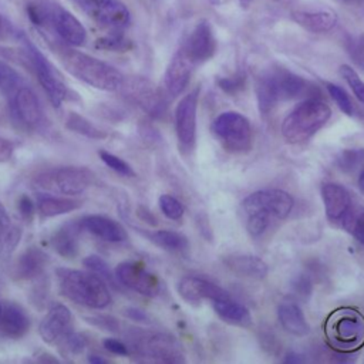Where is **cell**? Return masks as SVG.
Here are the masks:
<instances>
[{
    "mask_svg": "<svg viewBox=\"0 0 364 364\" xmlns=\"http://www.w3.org/2000/svg\"><path fill=\"white\" fill-rule=\"evenodd\" d=\"M78 1H82V0H78Z\"/></svg>",
    "mask_w": 364,
    "mask_h": 364,
    "instance_id": "680465c9",
    "label": "cell"
},
{
    "mask_svg": "<svg viewBox=\"0 0 364 364\" xmlns=\"http://www.w3.org/2000/svg\"><path fill=\"white\" fill-rule=\"evenodd\" d=\"M65 127L82 136L92 139H104L107 138V132L98 127H95L91 121L84 118L77 112H70L65 119Z\"/></svg>",
    "mask_w": 364,
    "mask_h": 364,
    "instance_id": "1f68e13d",
    "label": "cell"
},
{
    "mask_svg": "<svg viewBox=\"0 0 364 364\" xmlns=\"http://www.w3.org/2000/svg\"><path fill=\"white\" fill-rule=\"evenodd\" d=\"M20 41L23 43L26 57L28 58L33 71L36 73L37 80L46 91L48 100L54 107H60L68 94V88L63 81L60 73L48 61V58L31 43L27 36L20 34Z\"/></svg>",
    "mask_w": 364,
    "mask_h": 364,
    "instance_id": "ba28073f",
    "label": "cell"
},
{
    "mask_svg": "<svg viewBox=\"0 0 364 364\" xmlns=\"http://www.w3.org/2000/svg\"><path fill=\"white\" fill-rule=\"evenodd\" d=\"M115 277L121 286L146 297H154L161 290V283L158 277L154 273L148 272L144 266L131 260L121 262L115 267Z\"/></svg>",
    "mask_w": 364,
    "mask_h": 364,
    "instance_id": "7c38bea8",
    "label": "cell"
},
{
    "mask_svg": "<svg viewBox=\"0 0 364 364\" xmlns=\"http://www.w3.org/2000/svg\"><path fill=\"white\" fill-rule=\"evenodd\" d=\"M100 158L108 168H111L112 171H115L117 173H119L122 176H134L135 175L132 166L128 162H125L124 159H121L119 156H117L108 151H100Z\"/></svg>",
    "mask_w": 364,
    "mask_h": 364,
    "instance_id": "ab89813d",
    "label": "cell"
},
{
    "mask_svg": "<svg viewBox=\"0 0 364 364\" xmlns=\"http://www.w3.org/2000/svg\"><path fill=\"white\" fill-rule=\"evenodd\" d=\"M82 3L90 16L112 33H121L129 24V10L121 0H82Z\"/></svg>",
    "mask_w": 364,
    "mask_h": 364,
    "instance_id": "30bf717a",
    "label": "cell"
},
{
    "mask_svg": "<svg viewBox=\"0 0 364 364\" xmlns=\"http://www.w3.org/2000/svg\"><path fill=\"white\" fill-rule=\"evenodd\" d=\"M199 88L185 94L175 108V131L182 148L191 151L196 141V111Z\"/></svg>",
    "mask_w": 364,
    "mask_h": 364,
    "instance_id": "8fae6325",
    "label": "cell"
},
{
    "mask_svg": "<svg viewBox=\"0 0 364 364\" xmlns=\"http://www.w3.org/2000/svg\"><path fill=\"white\" fill-rule=\"evenodd\" d=\"M340 73L353 90L354 95L358 98V101L364 104V81L358 77L355 70H353L350 65H341Z\"/></svg>",
    "mask_w": 364,
    "mask_h": 364,
    "instance_id": "60d3db41",
    "label": "cell"
},
{
    "mask_svg": "<svg viewBox=\"0 0 364 364\" xmlns=\"http://www.w3.org/2000/svg\"><path fill=\"white\" fill-rule=\"evenodd\" d=\"M307 82L287 70H270L256 84L259 111L267 115L280 101L294 98L304 92Z\"/></svg>",
    "mask_w": 364,
    "mask_h": 364,
    "instance_id": "5b68a950",
    "label": "cell"
},
{
    "mask_svg": "<svg viewBox=\"0 0 364 364\" xmlns=\"http://www.w3.org/2000/svg\"><path fill=\"white\" fill-rule=\"evenodd\" d=\"M87 321L91 324L104 328L107 331H119V323L111 317V316H97V317H88Z\"/></svg>",
    "mask_w": 364,
    "mask_h": 364,
    "instance_id": "ee69618b",
    "label": "cell"
},
{
    "mask_svg": "<svg viewBox=\"0 0 364 364\" xmlns=\"http://www.w3.org/2000/svg\"><path fill=\"white\" fill-rule=\"evenodd\" d=\"M30 327V320L26 311L14 304L6 303L0 314V334L10 338L23 337Z\"/></svg>",
    "mask_w": 364,
    "mask_h": 364,
    "instance_id": "603a6c76",
    "label": "cell"
},
{
    "mask_svg": "<svg viewBox=\"0 0 364 364\" xmlns=\"http://www.w3.org/2000/svg\"><path fill=\"white\" fill-rule=\"evenodd\" d=\"M13 115L27 127H38L43 122V108L36 92L23 85L17 90L11 100H9Z\"/></svg>",
    "mask_w": 364,
    "mask_h": 364,
    "instance_id": "9a60e30c",
    "label": "cell"
},
{
    "mask_svg": "<svg viewBox=\"0 0 364 364\" xmlns=\"http://www.w3.org/2000/svg\"><path fill=\"white\" fill-rule=\"evenodd\" d=\"M215 313L226 323L235 326H247L252 321L250 311L243 304L235 301L232 297H225L212 301Z\"/></svg>",
    "mask_w": 364,
    "mask_h": 364,
    "instance_id": "4316f807",
    "label": "cell"
},
{
    "mask_svg": "<svg viewBox=\"0 0 364 364\" xmlns=\"http://www.w3.org/2000/svg\"><path fill=\"white\" fill-rule=\"evenodd\" d=\"M341 223L361 245H364V209H350Z\"/></svg>",
    "mask_w": 364,
    "mask_h": 364,
    "instance_id": "d590c367",
    "label": "cell"
},
{
    "mask_svg": "<svg viewBox=\"0 0 364 364\" xmlns=\"http://www.w3.org/2000/svg\"><path fill=\"white\" fill-rule=\"evenodd\" d=\"M196 65L212 58L216 50V40L208 21H199L179 48Z\"/></svg>",
    "mask_w": 364,
    "mask_h": 364,
    "instance_id": "5bb4252c",
    "label": "cell"
},
{
    "mask_svg": "<svg viewBox=\"0 0 364 364\" xmlns=\"http://www.w3.org/2000/svg\"><path fill=\"white\" fill-rule=\"evenodd\" d=\"M193 67L195 64L182 53V50H178L164 74V88L169 97H176L186 88Z\"/></svg>",
    "mask_w": 364,
    "mask_h": 364,
    "instance_id": "ac0fdd59",
    "label": "cell"
},
{
    "mask_svg": "<svg viewBox=\"0 0 364 364\" xmlns=\"http://www.w3.org/2000/svg\"><path fill=\"white\" fill-rule=\"evenodd\" d=\"M358 186H360V189L364 192V171H361V173H360V176H358Z\"/></svg>",
    "mask_w": 364,
    "mask_h": 364,
    "instance_id": "f5cc1de1",
    "label": "cell"
},
{
    "mask_svg": "<svg viewBox=\"0 0 364 364\" xmlns=\"http://www.w3.org/2000/svg\"><path fill=\"white\" fill-rule=\"evenodd\" d=\"M243 3H249V1H252V0H242Z\"/></svg>",
    "mask_w": 364,
    "mask_h": 364,
    "instance_id": "9f6ffc18",
    "label": "cell"
},
{
    "mask_svg": "<svg viewBox=\"0 0 364 364\" xmlns=\"http://www.w3.org/2000/svg\"><path fill=\"white\" fill-rule=\"evenodd\" d=\"M23 85L24 81L21 75L7 63L0 60V91L7 97V100H11L17 90Z\"/></svg>",
    "mask_w": 364,
    "mask_h": 364,
    "instance_id": "d6a6232c",
    "label": "cell"
},
{
    "mask_svg": "<svg viewBox=\"0 0 364 364\" xmlns=\"http://www.w3.org/2000/svg\"><path fill=\"white\" fill-rule=\"evenodd\" d=\"M13 226H14V223L11 222V218H10L9 212L6 210L3 203L0 202V239H3L10 232V229Z\"/></svg>",
    "mask_w": 364,
    "mask_h": 364,
    "instance_id": "c3c4849f",
    "label": "cell"
},
{
    "mask_svg": "<svg viewBox=\"0 0 364 364\" xmlns=\"http://www.w3.org/2000/svg\"><path fill=\"white\" fill-rule=\"evenodd\" d=\"M149 239L159 247L169 252H183L189 247V240L185 235L175 230H154Z\"/></svg>",
    "mask_w": 364,
    "mask_h": 364,
    "instance_id": "4dcf8cb0",
    "label": "cell"
},
{
    "mask_svg": "<svg viewBox=\"0 0 364 364\" xmlns=\"http://www.w3.org/2000/svg\"><path fill=\"white\" fill-rule=\"evenodd\" d=\"M46 24H50L57 36L67 43L68 46H81L85 41L87 31L81 21L71 14L68 10L55 6V4H47V21Z\"/></svg>",
    "mask_w": 364,
    "mask_h": 364,
    "instance_id": "4fadbf2b",
    "label": "cell"
},
{
    "mask_svg": "<svg viewBox=\"0 0 364 364\" xmlns=\"http://www.w3.org/2000/svg\"><path fill=\"white\" fill-rule=\"evenodd\" d=\"M128 91L129 97L136 101L141 107H144L151 115H159L165 109V100L148 81L136 80L131 84V81L124 80L122 87Z\"/></svg>",
    "mask_w": 364,
    "mask_h": 364,
    "instance_id": "44dd1931",
    "label": "cell"
},
{
    "mask_svg": "<svg viewBox=\"0 0 364 364\" xmlns=\"http://www.w3.org/2000/svg\"><path fill=\"white\" fill-rule=\"evenodd\" d=\"M1 310H3V304L0 303V314H1Z\"/></svg>",
    "mask_w": 364,
    "mask_h": 364,
    "instance_id": "11a10c76",
    "label": "cell"
},
{
    "mask_svg": "<svg viewBox=\"0 0 364 364\" xmlns=\"http://www.w3.org/2000/svg\"><path fill=\"white\" fill-rule=\"evenodd\" d=\"M331 117L328 104L311 95L300 101L283 119L282 134L291 144H300L311 138Z\"/></svg>",
    "mask_w": 364,
    "mask_h": 364,
    "instance_id": "277c9868",
    "label": "cell"
},
{
    "mask_svg": "<svg viewBox=\"0 0 364 364\" xmlns=\"http://www.w3.org/2000/svg\"><path fill=\"white\" fill-rule=\"evenodd\" d=\"M1 27H3V21H1V16H0V33H1Z\"/></svg>",
    "mask_w": 364,
    "mask_h": 364,
    "instance_id": "db71d44e",
    "label": "cell"
},
{
    "mask_svg": "<svg viewBox=\"0 0 364 364\" xmlns=\"http://www.w3.org/2000/svg\"><path fill=\"white\" fill-rule=\"evenodd\" d=\"M88 361L92 363V364H102V363H107V358L100 357V355H90Z\"/></svg>",
    "mask_w": 364,
    "mask_h": 364,
    "instance_id": "816d5d0a",
    "label": "cell"
},
{
    "mask_svg": "<svg viewBox=\"0 0 364 364\" xmlns=\"http://www.w3.org/2000/svg\"><path fill=\"white\" fill-rule=\"evenodd\" d=\"M225 264L237 276L250 279H263L267 274V264L257 256L252 255H229Z\"/></svg>",
    "mask_w": 364,
    "mask_h": 364,
    "instance_id": "d4e9b609",
    "label": "cell"
},
{
    "mask_svg": "<svg viewBox=\"0 0 364 364\" xmlns=\"http://www.w3.org/2000/svg\"><path fill=\"white\" fill-rule=\"evenodd\" d=\"M95 182V175L85 166H61L40 173L34 185L43 191L75 196Z\"/></svg>",
    "mask_w": 364,
    "mask_h": 364,
    "instance_id": "8992f818",
    "label": "cell"
},
{
    "mask_svg": "<svg viewBox=\"0 0 364 364\" xmlns=\"http://www.w3.org/2000/svg\"><path fill=\"white\" fill-rule=\"evenodd\" d=\"M293 209V198L282 189L256 191L242 202L246 229L250 236L260 237L269 228L284 218Z\"/></svg>",
    "mask_w": 364,
    "mask_h": 364,
    "instance_id": "6da1fadb",
    "label": "cell"
},
{
    "mask_svg": "<svg viewBox=\"0 0 364 364\" xmlns=\"http://www.w3.org/2000/svg\"><path fill=\"white\" fill-rule=\"evenodd\" d=\"M210 128L222 146L229 152H245L252 146L250 122L236 111L219 114Z\"/></svg>",
    "mask_w": 364,
    "mask_h": 364,
    "instance_id": "9c48e42d",
    "label": "cell"
},
{
    "mask_svg": "<svg viewBox=\"0 0 364 364\" xmlns=\"http://www.w3.org/2000/svg\"><path fill=\"white\" fill-rule=\"evenodd\" d=\"M95 47L109 51H125L129 50L132 44L121 33H111L105 37H100L98 40H95Z\"/></svg>",
    "mask_w": 364,
    "mask_h": 364,
    "instance_id": "8d00e7d4",
    "label": "cell"
},
{
    "mask_svg": "<svg viewBox=\"0 0 364 364\" xmlns=\"http://www.w3.org/2000/svg\"><path fill=\"white\" fill-rule=\"evenodd\" d=\"M128 341L132 351L154 361L182 363L185 360L181 344L169 334L136 330L128 334Z\"/></svg>",
    "mask_w": 364,
    "mask_h": 364,
    "instance_id": "52a82bcc",
    "label": "cell"
},
{
    "mask_svg": "<svg viewBox=\"0 0 364 364\" xmlns=\"http://www.w3.org/2000/svg\"><path fill=\"white\" fill-rule=\"evenodd\" d=\"M346 1H353V0H346Z\"/></svg>",
    "mask_w": 364,
    "mask_h": 364,
    "instance_id": "6f0895ef",
    "label": "cell"
},
{
    "mask_svg": "<svg viewBox=\"0 0 364 364\" xmlns=\"http://www.w3.org/2000/svg\"><path fill=\"white\" fill-rule=\"evenodd\" d=\"M70 328L71 311L61 303H53L38 324V334L47 344H57Z\"/></svg>",
    "mask_w": 364,
    "mask_h": 364,
    "instance_id": "2e32d148",
    "label": "cell"
},
{
    "mask_svg": "<svg viewBox=\"0 0 364 364\" xmlns=\"http://www.w3.org/2000/svg\"><path fill=\"white\" fill-rule=\"evenodd\" d=\"M326 87H327V91L330 92L331 98H333V100L336 101V104L338 105V108H340L344 114L353 115L354 108H353V102H351L350 97L347 95V92H346L341 87H338V85H336V84H331V82H327Z\"/></svg>",
    "mask_w": 364,
    "mask_h": 364,
    "instance_id": "b9f144b4",
    "label": "cell"
},
{
    "mask_svg": "<svg viewBox=\"0 0 364 364\" xmlns=\"http://www.w3.org/2000/svg\"><path fill=\"white\" fill-rule=\"evenodd\" d=\"M47 263V253L37 246H30L17 257L11 273L17 280H33L44 273Z\"/></svg>",
    "mask_w": 364,
    "mask_h": 364,
    "instance_id": "d6986e66",
    "label": "cell"
},
{
    "mask_svg": "<svg viewBox=\"0 0 364 364\" xmlns=\"http://www.w3.org/2000/svg\"><path fill=\"white\" fill-rule=\"evenodd\" d=\"M334 334L338 341L353 344L364 337V323L354 316H343L334 323Z\"/></svg>",
    "mask_w": 364,
    "mask_h": 364,
    "instance_id": "f546056e",
    "label": "cell"
},
{
    "mask_svg": "<svg viewBox=\"0 0 364 364\" xmlns=\"http://www.w3.org/2000/svg\"><path fill=\"white\" fill-rule=\"evenodd\" d=\"M37 212L44 218H51L57 215H64L68 212L75 210L81 206V200L63 198V196H53L41 193L37 198Z\"/></svg>",
    "mask_w": 364,
    "mask_h": 364,
    "instance_id": "f1b7e54d",
    "label": "cell"
},
{
    "mask_svg": "<svg viewBox=\"0 0 364 364\" xmlns=\"http://www.w3.org/2000/svg\"><path fill=\"white\" fill-rule=\"evenodd\" d=\"M80 223L82 229L105 242L118 243L127 240L128 237V233L122 225L104 215H88L82 218Z\"/></svg>",
    "mask_w": 364,
    "mask_h": 364,
    "instance_id": "ffe728a7",
    "label": "cell"
},
{
    "mask_svg": "<svg viewBox=\"0 0 364 364\" xmlns=\"http://www.w3.org/2000/svg\"><path fill=\"white\" fill-rule=\"evenodd\" d=\"M364 162V148H351V149H344L338 158H337V165L340 169L350 172L354 171L357 166H360Z\"/></svg>",
    "mask_w": 364,
    "mask_h": 364,
    "instance_id": "f35d334b",
    "label": "cell"
},
{
    "mask_svg": "<svg viewBox=\"0 0 364 364\" xmlns=\"http://www.w3.org/2000/svg\"><path fill=\"white\" fill-rule=\"evenodd\" d=\"M125 316L128 318H132V320H136V321H148V316L136 307H128L125 310Z\"/></svg>",
    "mask_w": 364,
    "mask_h": 364,
    "instance_id": "f907efd6",
    "label": "cell"
},
{
    "mask_svg": "<svg viewBox=\"0 0 364 364\" xmlns=\"http://www.w3.org/2000/svg\"><path fill=\"white\" fill-rule=\"evenodd\" d=\"M82 264H84L88 270H91V272H94L95 274H98L108 286H111L112 289H118L119 282H118L117 277H115V272H112V270L109 269L108 263H107L102 257H100V256H97V255H90V256H87V257L82 260Z\"/></svg>",
    "mask_w": 364,
    "mask_h": 364,
    "instance_id": "836d02e7",
    "label": "cell"
},
{
    "mask_svg": "<svg viewBox=\"0 0 364 364\" xmlns=\"http://www.w3.org/2000/svg\"><path fill=\"white\" fill-rule=\"evenodd\" d=\"M58 289L73 303L90 309H104L111 304L108 284L94 272L57 267Z\"/></svg>",
    "mask_w": 364,
    "mask_h": 364,
    "instance_id": "7a4b0ae2",
    "label": "cell"
},
{
    "mask_svg": "<svg viewBox=\"0 0 364 364\" xmlns=\"http://www.w3.org/2000/svg\"><path fill=\"white\" fill-rule=\"evenodd\" d=\"M81 229L80 220L61 225L50 237L51 247L63 257H74L78 253V236Z\"/></svg>",
    "mask_w": 364,
    "mask_h": 364,
    "instance_id": "cb8c5ba5",
    "label": "cell"
},
{
    "mask_svg": "<svg viewBox=\"0 0 364 364\" xmlns=\"http://www.w3.org/2000/svg\"><path fill=\"white\" fill-rule=\"evenodd\" d=\"M277 317L282 327L293 336H306L310 330L301 309L291 301H284L279 306Z\"/></svg>",
    "mask_w": 364,
    "mask_h": 364,
    "instance_id": "484cf974",
    "label": "cell"
},
{
    "mask_svg": "<svg viewBox=\"0 0 364 364\" xmlns=\"http://www.w3.org/2000/svg\"><path fill=\"white\" fill-rule=\"evenodd\" d=\"M321 198L324 203L326 216L330 220H343V218L351 209V198L348 191L334 182L324 183L321 186Z\"/></svg>",
    "mask_w": 364,
    "mask_h": 364,
    "instance_id": "7402d4cb",
    "label": "cell"
},
{
    "mask_svg": "<svg viewBox=\"0 0 364 364\" xmlns=\"http://www.w3.org/2000/svg\"><path fill=\"white\" fill-rule=\"evenodd\" d=\"M245 84V77L240 75V74H236L233 77H228V78H219L218 80V85L225 91V92H229V94H233V92H237Z\"/></svg>",
    "mask_w": 364,
    "mask_h": 364,
    "instance_id": "7bdbcfd3",
    "label": "cell"
},
{
    "mask_svg": "<svg viewBox=\"0 0 364 364\" xmlns=\"http://www.w3.org/2000/svg\"><path fill=\"white\" fill-rule=\"evenodd\" d=\"M178 293L186 301H200V300H219L230 297V294L219 287L218 284L199 277V276H185L178 283Z\"/></svg>",
    "mask_w": 364,
    "mask_h": 364,
    "instance_id": "e0dca14e",
    "label": "cell"
},
{
    "mask_svg": "<svg viewBox=\"0 0 364 364\" xmlns=\"http://www.w3.org/2000/svg\"><path fill=\"white\" fill-rule=\"evenodd\" d=\"M58 58L64 68L82 82L104 91H117L124 84V75L108 63L74 48L63 47Z\"/></svg>",
    "mask_w": 364,
    "mask_h": 364,
    "instance_id": "3957f363",
    "label": "cell"
},
{
    "mask_svg": "<svg viewBox=\"0 0 364 364\" xmlns=\"http://www.w3.org/2000/svg\"><path fill=\"white\" fill-rule=\"evenodd\" d=\"M291 18L299 26L313 33L330 31L337 23V17L333 11H293Z\"/></svg>",
    "mask_w": 364,
    "mask_h": 364,
    "instance_id": "83f0119b",
    "label": "cell"
},
{
    "mask_svg": "<svg viewBox=\"0 0 364 364\" xmlns=\"http://www.w3.org/2000/svg\"><path fill=\"white\" fill-rule=\"evenodd\" d=\"M102 346L105 350H108L109 353L117 354V355H128L129 354L127 344L118 338H104Z\"/></svg>",
    "mask_w": 364,
    "mask_h": 364,
    "instance_id": "bcb514c9",
    "label": "cell"
},
{
    "mask_svg": "<svg viewBox=\"0 0 364 364\" xmlns=\"http://www.w3.org/2000/svg\"><path fill=\"white\" fill-rule=\"evenodd\" d=\"M158 205H159V209L161 212L171 220H178L182 218L183 212H185V208L183 205L176 199L173 198L172 195H168V193H162L158 199Z\"/></svg>",
    "mask_w": 364,
    "mask_h": 364,
    "instance_id": "74e56055",
    "label": "cell"
},
{
    "mask_svg": "<svg viewBox=\"0 0 364 364\" xmlns=\"http://www.w3.org/2000/svg\"><path fill=\"white\" fill-rule=\"evenodd\" d=\"M14 151V145L11 141L0 136V162H6L11 158Z\"/></svg>",
    "mask_w": 364,
    "mask_h": 364,
    "instance_id": "681fc988",
    "label": "cell"
},
{
    "mask_svg": "<svg viewBox=\"0 0 364 364\" xmlns=\"http://www.w3.org/2000/svg\"><path fill=\"white\" fill-rule=\"evenodd\" d=\"M57 348L58 351L65 355V357H73L77 355L80 353H82V350L85 348V338L82 334L73 331L71 328L57 341Z\"/></svg>",
    "mask_w": 364,
    "mask_h": 364,
    "instance_id": "e575fe53",
    "label": "cell"
},
{
    "mask_svg": "<svg viewBox=\"0 0 364 364\" xmlns=\"http://www.w3.org/2000/svg\"><path fill=\"white\" fill-rule=\"evenodd\" d=\"M17 206H18V210L21 213V216L26 219V220H31L36 209H37V205L31 200V198H28L27 195H21L18 198V202H17Z\"/></svg>",
    "mask_w": 364,
    "mask_h": 364,
    "instance_id": "f6af8a7d",
    "label": "cell"
},
{
    "mask_svg": "<svg viewBox=\"0 0 364 364\" xmlns=\"http://www.w3.org/2000/svg\"><path fill=\"white\" fill-rule=\"evenodd\" d=\"M348 48L357 64L364 68V38L361 37L358 40H351Z\"/></svg>",
    "mask_w": 364,
    "mask_h": 364,
    "instance_id": "7dc6e473",
    "label": "cell"
}]
</instances>
